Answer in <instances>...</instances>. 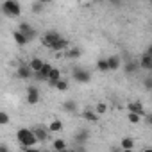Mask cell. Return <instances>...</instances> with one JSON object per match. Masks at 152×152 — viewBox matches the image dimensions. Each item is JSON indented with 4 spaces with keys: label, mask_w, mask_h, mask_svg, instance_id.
I'll use <instances>...</instances> for the list:
<instances>
[{
    "label": "cell",
    "mask_w": 152,
    "mask_h": 152,
    "mask_svg": "<svg viewBox=\"0 0 152 152\" xmlns=\"http://www.w3.org/2000/svg\"><path fill=\"white\" fill-rule=\"evenodd\" d=\"M16 140H18V143L22 145V148H23V150L32 148V147L39 141V140L36 138L34 131H32V129H27V127H22V129H18V131H16Z\"/></svg>",
    "instance_id": "cell-1"
},
{
    "label": "cell",
    "mask_w": 152,
    "mask_h": 152,
    "mask_svg": "<svg viewBox=\"0 0 152 152\" xmlns=\"http://www.w3.org/2000/svg\"><path fill=\"white\" fill-rule=\"evenodd\" d=\"M2 13L9 18H18L22 15V6L18 0H4L2 2Z\"/></svg>",
    "instance_id": "cell-2"
},
{
    "label": "cell",
    "mask_w": 152,
    "mask_h": 152,
    "mask_svg": "<svg viewBox=\"0 0 152 152\" xmlns=\"http://www.w3.org/2000/svg\"><path fill=\"white\" fill-rule=\"evenodd\" d=\"M72 77H73L75 83H79V84H88V83H91V73H90L88 70H84V68H77V66H75L73 72H72Z\"/></svg>",
    "instance_id": "cell-3"
},
{
    "label": "cell",
    "mask_w": 152,
    "mask_h": 152,
    "mask_svg": "<svg viewBox=\"0 0 152 152\" xmlns=\"http://www.w3.org/2000/svg\"><path fill=\"white\" fill-rule=\"evenodd\" d=\"M63 36L57 32V31H48V32H45L43 36H41V43H43V47H47V48H52V45L56 43V41H59Z\"/></svg>",
    "instance_id": "cell-4"
},
{
    "label": "cell",
    "mask_w": 152,
    "mask_h": 152,
    "mask_svg": "<svg viewBox=\"0 0 152 152\" xmlns=\"http://www.w3.org/2000/svg\"><path fill=\"white\" fill-rule=\"evenodd\" d=\"M32 73H34V70L31 68L29 63H27V64H20V66L16 68V77H18V79H31Z\"/></svg>",
    "instance_id": "cell-5"
},
{
    "label": "cell",
    "mask_w": 152,
    "mask_h": 152,
    "mask_svg": "<svg viewBox=\"0 0 152 152\" xmlns=\"http://www.w3.org/2000/svg\"><path fill=\"white\" fill-rule=\"evenodd\" d=\"M27 102H29L31 106H34V104L39 102V90H38L36 86H32V84L27 88Z\"/></svg>",
    "instance_id": "cell-6"
},
{
    "label": "cell",
    "mask_w": 152,
    "mask_h": 152,
    "mask_svg": "<svg viewBox=\"0 0 152 152\" xmlns=\"http://www.w3.org/2000/svg\"><path fill=\"white\" fill-rule=\"evenodd\" d=\"M50 70H52V64H50V63H45L43 68H41L39 72H34V77H36L38 81H48V73H50Z\"/></svg>",
    "instance_id": "cell-7"
},
{
    "label": "cell",
    "mask_w": 152,
    "mask_h": 152,
    "mask_svg": "<svg viewBox=\"0 0 152 152\" xmlns=\"http://www.w3.org/2000/svg\"><path fill=\"white\" fill-rule=\"evenodd\" d=\"M20 31H22V32L29 38V41H32V39L38 36L36 29H34V27H31V25H29V23H25V22H23V23H20Z\"/></svg>",
    "instance_id": "cell-8"
},
{
    "label": "cell",
    "mask_w": 152,
    "mask_h": 152,
    "mask_svg": "<svg viewBox=\"0 0 152 152\" xmlns=\"http://www.w3.org/2000/svg\"><path fill=\"white\" fill-rule=\"evenodd\" d=\"M61 79V72H59V68H56V66H52V70H50V73H48V84L50 86H54L56 88V84H57V81Z\"/></svg>",
    "instance_id": "cell-9"
},
{
    "label": "cell",
    "mask_w": 152,
    "mask_h": 152,
    "mask_svg": "<svg viewBox=\"0 0 152 152\" xmlns=\"http://www.w3.org/2000/svg\"><path fill=\"white\" fill-rule=\"evenodd\" d=\"M88 138H90V132H88L86 129H81V131L75 132L73 141H75V143H79V145H84V143L88 141Z\"/></svg>",
    "instance_id": "cell-10"
},
{
    "label": "cell",
    "mask_w": 152,
    "mask_h": 152,
    "mask_svg": "<svg viewBox=\"0 0 152 152\" xmlns=\"http://www.w3.org/2000/svg\"><path fill=\"white\" fill-rule=\"evenodd\" d=\"M13 38H15V43H16V45H20V47H25V45L29 43V38H27L20 29L13 32Z\"/></svg>",
    "instance_id": "cell-11"
},
{
    "label": "cell",
    "mask_w": 152,
    "mask_h": 152,
    "mask_svg": "<svg viewBox=\"0 0 152 152\" xmlns=\"http://www.w3.org/2000/svg\"><path fill=\"white\" fill-rule=\"evenodd\" d=\"M127 109H129L131 113H138V115H141L143 118L147 116V113H145V109H143V106H141L140 102H129V104H127Z\"/></svg>",
    "instance_id": "cell-12"
},
{
    "label": "cell",
    "mask_w": 152,
    "mask_h": 152,
    "mask_svg": "<svg viewBox=\"0 0 152 152\" xmlns=\"http://www.w3.org/2000/svg\"><path fill=\"white\" fill-rule=\"evenodd\" d=\"M140 66L143 70H152V56L148 52H145L141 57H140Z\"/></svg>",
    "instance_id": "cell-13"
},
{
    "label": "cell",
    "mask_w": 152,
    "mask_h": 152,
    "mask_svg": "<svg viewBox=\"0 0 152 152\" xmlns=\"http://www.w3.org/2000/svg\"><path fill=\"white\" fill-rule=\"evenodd\" d=\"M107 63H109V70H118V68L122 66V59H120V56H116V54L109 56V57H107Z\"/></svg>",
    "instance_id": "cell-14"
},
{
    "label": "cell",
    "mask_w": 152,
    "mask_h": 152,
    "mask_svg": "<svg viewBox=\"0 0 152 152\" xmlns=\"http://www.w3.org/2000/svg\"><path fill=\"white\" fill-rule=\"evenodd\" d=\"M32 131H34V134H36V138H38L39 141H45V140H48V132H50V129L36 127V129H32Z\"/></svg>",
    "instance_id": "cell-15"
},
{
    "label": "cell",
    "mask_w": 152,
    "mask_h": 152,
    "mask_svg": "<svg viewBox=\"0 0 152 152\" xmlns=\"http://www.w3.org/2000/svg\"><path fill=\"white\" fill-rule=\"evenodd\" d=\"M140 68H141V66H140V63H136V61H129V63L124 66V70H125V73H127V75H131V73H136Z\"/></svg>",
    "instance_id": "cell-16"
},
{
    "label": "cell",
    "mask_w": 152,
    "mask_h": 152,
    "mask_svg": "<svg viewBox=\"0 0 152 152\" xmlns=\"http://www.w3.org/2000/svg\"><path fill=\"white\" fill-rule=\"evenodd\" d=\"M83 116H84V120H88V122H91V124H95V122L99 120V113H97L95 109H86V111L83 113Z\"/></svg>",
    "instance_id": "cell-17"
},
{
    "label": "cell",
    "mask_w": 152,
    "mask_h": 152,
    "mask_svg": "<svg viewBox=\"0 0 152 152\" xmlns=\"http://www.w3.org/2000/svg\"><path fill=\"white\" fill-rule=\"evenodd\" d=\"M81 54H83V52H81V48H79V47H72V48H68V50H66V54H64V56H66L68 59H77V57H81Z\"/></svg>",
    "instance_id": "cell-18"
},
{
    "label": "cell",
    "mask_w": 152,
    "mask_h": 152,
    "mask_svg": "<svg viewBox=\"0 0 152 152\" xmlns=\"http://www.w3.org/2000/svg\"><path fill=\"white\" fill-rule=\"evenodd\" d=\"M120 148H124V150H132V148H134V140H132V138H129V136L122 138Z\"/></svg>",
    "instance_id": "cell-19"
},
{
    "label": "cell",
    "mask_w": 152,
    "mask_h": 152,
    "mask_svg": "<svg viewBox=\"0 0 152 152\" xmlns=\"http://www.w3.org/2000/svg\"><path fill=\"white\" fill-rule=\"evenodd\" d=\"M75 109H77L75 100H64V102H63V111H66V113H75Z\"/></svg>",
    "instance_id": "cell-20"
},
{
    "label": "cell",
    "mask_w": 152,
    "mask_h": 152,
    "mask_svg": "<svg viewBox=\"0 0 152 152\" xmlns=\"http://www.w3.org/2000/svg\"><path fill=\"white\" fill-rule=\"evenodd\" d=\"M29 64H31V68H32L34 72H39V70L43 68V64H45V63H43L39 57H32V59L29 61Z\"/></svg>",
    "instance_id": "cell-21"
},
{
    "label": "cell",
    "mask_w": 152,
    "mask_h": 152,
    "mask_svg": "<svg viewBox=\"0 0 152 152\" xmlns=\"http://www.w3.org/2000/svg\"><path fill=\"white\" fill-rule=\"evenodd\" d=\"M48 129H50V132H59V131H63V122L61 120H52L48 124Z\"/></svg>",
    "instance_id": "cell-22"
},
{
    "label": "cell",
    "mask_w": 152,
    "mask_h": 152,
    "mask_svg": "<svg viewBox=\"0 0 152 152\" xmlns=\"http://www.w3.org/2000/svg\"><path fill=\"white\" fill-rule=\"evenodd\" d=\"M97 70H99V72H109V63H107V59H99V61H97Z\"/></svg>",
    "instance_id": "cell-23"
},
{
    "label": "cell",
    "mask_w": 152,
    "mask_h": 152,
    "mask_svg": "<svg viewBox=\"0 0 152 152\" xmlns=\"http://www.w3.org/2000/svg\"><path fill=\"white\" fill-rule=\"evenodd\" d=\"M95 111H97L99 115L107 113V104H106V102H97V104H95Z\"/></svg>",
    "instance_id": "cell-24"
},
{
    "label": "cell",
    "mask_w": 152,
    "mask_h": 152,
    "mask_svg": "<svg viewBox=\"0 0 152 152\" xmlns=\"http://www.w3.org/2000/svg\"><path fill=\"white\" fill-rule=\"evenodd\" d=\"M56 90H57V91H66V90H68V81L59 79V81H57V84H56Z\"/></svg>",
    "instance_id": "cell-25"
},
{
    "label": "cell",
    "mask_w": 152,
    "mask_h": 152,
    "mask_svg": "<svg viewBox=\"0 0 152 152\" xmlns=\"http://www.w3.org/2000/svg\"><path fill=\"white\" fill-rule=\"evenodd\" d=\"M127 118H129V122H131V124H140V120H141L143 116H141V115H138V113H131V111H129Z\"/></svg>",
    "instance_id": "cell-26"
},
{
    "label": "cell",
    "mask_w": 152,
    "mask_h": 152,
    "mask_svg": "<svg viewBox=\"0 0 152 152\" xmlns=\"http://www.w3.org/2000/svg\"><path fill=\"white\" fill-rule=\"evenodd\" d=\"M52 147H54L56 150H66V148H68V145H66V141H63V140H56Z\"/></svg>",
    "instance_id": "cell-27"
},
{
    "label": "cell",
    "mask_w": 152,
    "mask_h": 152,
    "mask_svg": "<svg viewBox=\"0 0 152 152\" xmlns=\"http://www.w3.org/2000/svg\"><path fill=\"white\" fill-rule=\"evenodd\" d=\"M45 9V2H41V0H36V2L32 4V11L34 13H41Z\"/></svg>",
    "instance_id": "cell-28"
},
{
    "label": "cell",
    "mask_w": 152,
    "mask_h": 152,
    "mask_svg": "<svg viewBox=\"0 0 152 152\" xmlns=\"http://www.w3.org/2000/svg\"><path fill=\"white\" fill-rule=\"evenodd\" d=\"M7 124H9V115L6 111H2L0 113V125H7Z\"/></svg>",
    "instance_id": "cell-29"
},
{
    "label": "cell",
    "mask_w": 152,
    "mask_h": 152,
    "mask_svg": "<svg viewBox=\"0 0 152 152\" xmlns=\"http://www.w3.org/2000/svg\"><path fill=\"white\" fill-rule=\"evenodd\" d=\"M143 86H145L147 90H152V77H147V79L143 81Z\"/></svg>",
    "instance_id": "cell-30"
},
{
    "label": "cell",
    "mask_w": 152,
    "mask_h": 152,
    "mask_svg": "<svg viewBox=\"0 0 152 152\" xmlns=\"http://www.w3.org/2000/svg\"><path fill=\"white\" fill-rule=\"evenodd\" d=\"M109 2H111V4H115L116 7H118V6H122V0H109Z\"/></svg>",
    "instance_id": "cell-31"
},
{
    "label": "cell",
    "mask_w": 152,
    "mask_h": 152,
    "mask_svg": "<svg viewBox=\"0 0 152 152\" xmlns=\"http://www.w3.org/2000/svg\"><path fill=\"white\" fill-rule=\"evenodd\" d=\"M7 150H9V148H7L6 145H0V152H7Z\"/></svg>",
    "instance_id": "cell-32"
},
{
    "label": "cell",
    "mask_w": 152,
    "mask_h": 152,
    "mask_svg": "<svg viewBox=\"0 0 152 152\" xmlns=\"http://www.w3.org/2000/svg\"><path fill=\"white\" fill-rule=\"evenodd\" d=\"M147 124H148V125H152V116H147Z\"/></svg>",
    "instance_id": "cell-33"
},
{
    "label": "cell",
    "mask_w": 152,
    "mask_h": 152,
    "mask_svg": "<svg viewBox=\"0 0 152 152\" xmlns=\"http://www.w3.org/2000/svg\"><path fill=\"white\" fill-rule=\"evenodd\" d=\"M147 52H148V54L152 56V45H148V48H147Z\"/></svg>",
    "instance_id": "cell-34"
},
{
    "label": "cell",
    "mask_w": 152,
    "mask_h": 152,
    "mask_svg": "<svg viewBox=\"0 0 152 152\" xmlns=\"http://www.w3.org/2000/svg\"><path fill=\"white\" fill-rule=\"evenodd\" d=\"M93 2H104V0H93Z\"/></svg>",
    "instance_id": "cell-35"
},
{
    "label": "cell",
    "mask_w": 152,
    "mask_h": 152,
    "mask_svg": "<svg viewBox=\"0 0 152 152\" xmlns=\"http://www.w3.org/2000/svg\"><path fill=\"white\" fill-rule=\"evenodd\" d=\"M41 2H47V0H41Z\"/></svg>",
    "instance_id": "cell-36"
},
{
    "label": "cell",
    "mask_w": 152,
    "mask_h": 152,
    "mask_svg": "<svg viewBox=\"0 0 152 152\" xmlns=\"http://www.w3.org/2000/svg\"><path fill=\"white\" fill-rule=\"evenodd\" d=\"M136 2H140V0H136Z\"/></svg>",
    "instance_id": "cell-37"
}]
</instances>
